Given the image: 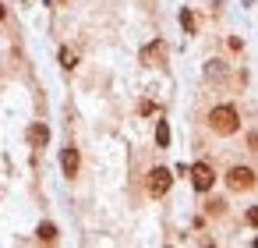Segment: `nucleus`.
Masks as SVG:
<instances>
[{"mask_svg": "<svg viewBox=\"0 0 258 248\" xmlns=\"http://www.w3.org/2000/svg\"><path fill=\"white\" fill-rule=\"evenodd\" d=\"M4 15H8V11H4V4H0V22H4Z\"/></svg>", "mask_w": 258, "mask_h": 248, "instance_id": "14", "label": "nucleus"}, {"mask_svg": "<svg viewBox=\"0 0 258 248\" xmlns=\"http://www.w3.org/2000/svg\"><path fill=\"white\" fill-rule=\"evenodd\" d=\"M209 128H212L216 135H233V131L240 128V114H237V107H230V103L212 107V114H209Z\"/></svg>", "mask_w": 258, "mask_h": 248, "instance_id": "1", "label": "nucleus"}, {"mask_svg": "<svg viewBox=\"0 0 258 248\" xmlns=\"http://www.w3.org/2000/svg\"><path fill=\"white\" fill-rule=\"evenodd\" d=\"M247 149H251V153H258V131H251V135H247Z\"/></svg>", "mask_w": 258, "mask_h": 248, "instance_id": "12", "label": "nucleus"}, {"mask_svg": "<svg viewBox=\"0 0 258 248\" xmlns=\"http://www.w3.org/2000/svg\"><path fill=\"white\" fill-rule=\"evenodd\" d=\"M29 142H32L36 149H43V145L50 142V128H46V124H32V128H29Z\"/></svg>", "mask_w": 258, "mask_h": 248, "instance_id": "7", "label": "nucleus"}, {"mask_svg": "<svg viewBox=\"0 0 258 248\" xmlns=\"http://www.w3.org/2000/svg\"><path fill=\"white\" fill-rule=\"evenodd\" d=\"M187 174H191V184H195L198 191H209L212 181H216V174H212L209 163H195V167H187Z\"/></svg>", "mask_w": 258, "mask_h": 248, "instance_id": "4", "label": "nucleus"}, {"mask_svg": "<svg viewBox=\"0 0 258 248\" xmlns=\"http://www.w3.org/2000/svg\"><path fill=\"white\" fill-rule=\"evenodd\" d=\"M226 184H230V191H247V188H254V170L251 167H230Z\"/></svg>", "mask_w": 258, "mask_h": 248, "instance_id": "2", "label": "nucleus"}, {"mask_svg": "<svg viewBox=\"0 0 258 248\" xmlns=\"http://www.w3.org/2000/svg\"><path fill=\"white\" fill-rule=\"evenodd\" d=\"M180 25H184L187 32H195V15H191V11H180Z\"/></svg>", "mask_w": 258, "mask_h": 248, "instance_id": "10", "label": "nucleus"}, {"mask_svg": "<svg viewBox=\"0 0 258 248\" xmlns=\"http://www.w3.org/2000/svg\"><path fill=\"white\" fill-rule=\"evenodd\" d=\"M156 142H159V145H170V124H166V121L156 124Z\"/></svg>", "mask_w": 258, "mask_h": 248, "instance_id": "9", "label": "nucleus"}, {"mask_svg": "<svg viewBox=\"0 0 258 248\" xmlns=\"http://www.w3.org/2000/svg\"><path fill=\"white\" fill-rule=\"evenodd\" d=\"M75 61H78V57H75V54L64 46V50H60V64H64V68H75Z\"/></svg>", "mask_w": 258, "mask_h": 248, "instance_id": "11", "label": "nucleus"}, {"mask_svg": "<svg viewBox=\"0 0 258 248\" xmlns=\"http://www.w3.org/2000/svg\"><path fill=\"white\" fill-rule=\"evenodd\" d=\"M170 184H173V174H170L166 167H156V170H149V195L163 199V195L170 191Z\"/></svg>", "mask_w": 258, "mask_h": 248, "instance_id": "3", "label": "nucleus"}, {"mask_svg": "<svg viewBox=\"0 0 258 248\" xmlns=\"http://www.w3.org/2000/svg\"><path fill=\"white\" fill-rule=\"evenodd\" d=\"M60 167H64V174H68V177H78L82 156H78V149H75V145H68V149L60 153Z\"/></svg>", "mask_w": 258, "mask_h": 248, "instance_id": "5", "label": "nucleus"}, {"mask_svg": "<svg viewBox=\"0 0 258 248\" xmlns=\"http://www.w3.org/2000/svg\"><path fill=\"white\" fill-rule=\"evenodd\" d=\"M254 248H258V237H254Z\"/></svg>", "mask_w": 258, "mask_h": 248, "instance_id": "15", "label": "nucleus"}, {"mask_svg": "<svg viewBox=\"0 0 258 248\" xmlns=\"http://www.w3.org/2000/svg\"><path fill=\"white\" fill-rule=\"evenodd\" d=\"M142 61H145V64H163V61H166V46H163L159 39L149 43V46L142 50Z\"/></svg>", "mask_w": 258, "mask_h": 248, "instance_id": "6", "label": "nucleus"}, {"mask_svg": "<svg viewBox=\"0 0 258 248\" xmlns=\"http://www.w3.org/2000/svg\"><path fill=\"white\" fill-rule=\"evenodd\" d=\"M247 223H251V227H258V206H251V209H247Z\"/></svg>", "mask_w": 258, "mask_h": 248, "instance_id": "13", "label": "nucleus"}, {"mask_svg": "<svg viewBox=\"0 0 258 248\" xmlns=\"http://www.w3.org/2000/svg\"><path fill=\"white\" fill-rule=\"evenodd\" d=\"M36 234H39V241H46V244H50V241H57V227H53V223H39V230H36Z\"/></svg>", "mask_w": 258, "mask_h": 248, "instance_id": "8", "label": "nucleus"}]
</instances>
